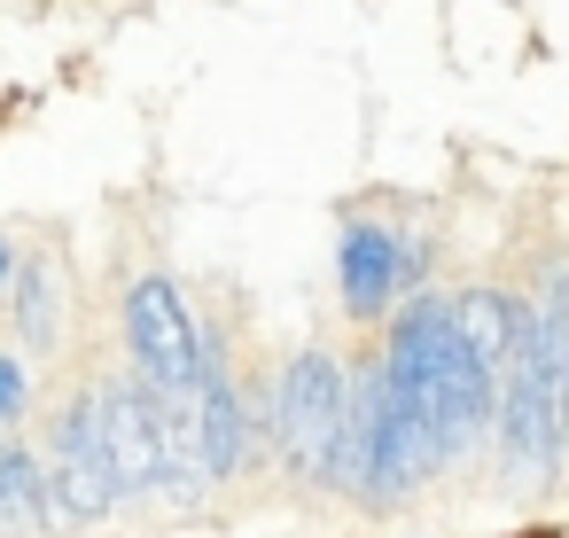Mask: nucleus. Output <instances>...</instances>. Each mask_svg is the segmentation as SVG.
I'll list each match as a JSON object with an SVG mask.
<instances>
[{
    "instance_id": "1",
    "label": "nucleus",
    "mask_w": 569,
    "mask_h": 538,
    "mask_svg": "<svg viewBox=\"0 0 569 538\" xmlns=\"http://www.w3.org/2000/svg\"><path fill=\"white\" fill-rule=\"evenodd\" d=\"M382 367H390L398 398L437 429L445 460H460V452L483 437V421H491V406H499V367L460 336L452 297H413V305L398 312V328H390Z\"/></svg>"
},
{
    "instance_id": "2",
    "label": "nucleus",
    "mask_w": 569,
    "mask_h": 538,
    "mask_svg": "<svg viewBox=\"0 0 569 538\" xmlns=\"http://www.w3.org/2000/svg\"><path fill=\"white\" fill-rule=\"evenodd\" d=\"M499 452L522 484H546L569 460V359L546 351L538 320L499 367Z\"/></svg>"
},
{
    "instance_id": "3",
    "label": "nucleus",
    "mask_w": 569,
    "mask_h": 538,
    "mask_svg": "<svg viewBox=\"0 0 569 538\" xmlns=\"http://www.w3.org/2000/svg\"><path fill=\"white\" fill-rule=\"evenodd\" d=\"M343 414H351L343 367H336L328 351H297L289 375H281V390H273V437H281V452H289L297 476L328 484V452H336Z\"/></svg>"
},
{
    "instance_id": "4",
    "label": "nucleus",
    "mask_w": 569,
    "mask_h": 538,
    "mask_svg": "<svg viewBox=\"0 0 569 538\" xmlns=\"http://www.w3.org/2000/svg\"><path fill=\"white\" fill-rule=\"evenodd\" d=\"M359 406H367V491L375 499H398V491H413V484H429L445 468L437 429L398 398L390 367H367L359 375Z\"/></svg>"
},
{
    "instance_id": "5",
    "label": "nucleus",
    "mask_w": 569,
    "mask_h": 538,
    "mask_svg": "<svg viewBox=\"0 0 569 538\" xmlns=\"http://www.w3.org/2000/svg\"><path fill=\"white\" fill-rule=\"evenodd\" d=\"M126 343H133V367H141L157 390H203L211 336L196 328V312L180 305V289H172L164 273L133 281V297H126Z\"/></svg>"
},
{
    "instance_id": "6",
    "label": "nucleus",
    "mask_w": 569,
    "mask_h": 538,
    "mask_svg": "<svg viewBox=\"0 0 569 538\" xmlns=\"http://www.w3.org/2000/svg\"><path fill=\"white\" fill-rule=\"evenodd\" d=\"M56 491H63V515L71 522H102L118 499H126V484H118V460H110V421H102V390H87V398H71L63 414H56Z\"/></svg>"
},
{
    "instance_id": "7",
    "label": "nucleus",
    "mask_w": 569,
    "mask_h": 538,
    "mask_svg": "<svg viewBox=\"0 0 569 538\" xmlns=\"http://www.w3.org/2000/svg\"><path fill=\"white\" fill-rule=\"evenodd\" d=\"M421 273H429V250H421V242H398L390 227H351V235L336 242V281H343V312H351V320L390 312L398 289L421 281Z\"/></svg>"
},
{
    "instance_id": "8",
    "label": "nucleus",
    "mask_w": 569,
    "mask_h": 538,
    "mask_svg": "<svg viewBox=\"0 0 569 538\" xmlns=\"http://www.w3.org/2000/svg\"><path fill=\"white\" fill-rule=\"evenodd\" d=\"M102 421H110V460L126 491H157L164 484V429H157V382H102Z\"/></svg>"
},
{
    "instance_id": "9",
    "label": "nucleus",
    "mask_w": 569,
    "mask_h": 538,
    "mask_svg": "<svg viewBox=\"0 0 569 538\" xmlns=\"http://www.w3.org/2000/svg\"><path fill=\"white\" fill-rule=\"evenodd\" d=\"M196 414H203L211 476H234V468L250 460V421H242V390H234V375H227L219 343H211V359H203V390H196Z\"/></svg>"
},
{
    "instance_id": "10",
    "label": "nucleus",
    "mask_w": 569,
    "mask_h": 538,
    "mask_svg": "<svg viewBox=\"0 0 569 538\" xmlns=\"http://www.w3.org/2000/svg\"><path fill=\"white\" fill-rule=\"evenodd\" d=\"M48 522H71L56 468H40L24 445H0V530H48Z\"/></svg>"
},
{
    "instance_id": "11",
    "label": "nucleus",
    "mask_w": 569,
    "mask_h": 538,
    "mask_svg": "<svg viewBox=\"0 0 569 538\" xmlns=\"http://www.w3.org/2000/svg\"><path fill=\"white\" fill-rule=\"evenodd\" d=\"M452 320H460V336H468L491 367H507V351H515L522 328H530V297H507V289H460V297H452Z\"/></svg>"
},
{
    "instance_id": "12",
    "label": "nucleus",
    "mask_w": 569,
    "mask_h": 538,
    "mask_svg": "<svg viewBox=\"0 0 569 538\" xmlns=\"http://www.w3.org/2000/svg\"><path fill=\"white\" fill-rule=\"evenodd\" d=\"M17 320H24V343L32 351L56 343V328H63V281H56L48 258H24L17 266Z\"/></svg>"
},
{
    "instance_id": "13",
    "label": "nucleus",
    "mask_w": 569,
    "mask_h": 538,
    "mask_svg": "<svg viewBox=\"0 0 569 538\" xmlns=\"http://www.w3.org/2000/svg\"><path fill=\"white\" fill-rule=\"evenodd\" d=\"M9 421H24V367L0 351V429H9Z\"/></svg>"
},
{
    "instance_id": "14",
    "label": "nucleus",
    "mask_w": 569,
    "mask_h": 538,
    "mask_svg": "<svg viewBox=\"0 0 569 538\" xmlns=\"http://www.w3.org/2000/svg\"><path fill=\"white\" fill-rule=\"evenodd\" d=\"M9 281H17V258H9V242H0V297H9Z\"/></svg>"
}]
</instances>
